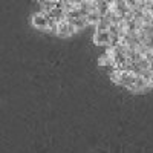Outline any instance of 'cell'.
<instances>
[{"label": "cell", "mask_w": 153, "mask_h": 153, "mask_svg": "<svg viewBox=\"0 0 153 153\" xmlns=\"http://www.w3.org/2000/svg\"><path fill=\"white\" fill-rule=\"evenodd\" d=\"M49 16L46 12L40 11L38 14H34L32 16V26L40 29V31H48V25H49Z\"/></svg>", "instance_id": "6da1fadb"}, {"label": "cell", "mask_w": 153, "mask_h": 153, "mask_svg": "<svg viewBox=\"0 0 153 153\" xmlns=\"http://www.w3.org/2000/svg\"><path fill=\"white\" fill-rule=\"evenodd\" d=\"M76 32V29L72 26V25L68 22V20H63V22H60L58 23V26H57V35L58 37H71L72 34H75Z\"/></svg>", "instance_id": "7a4b0ae2"}, {"label": "cell", "mask_w": 153, "mask_h": 153, "mask_svg": "<svg viewBox=\"0 0 153 153\" xmlns=\"http://www.w3.org/2000/svg\"><path fill=\"white\" fill-rule=\"evenodd\" d=\"M94 42H95L97 46H104V48H107L109 43H110V32H109V31H95Z\"/></svg>", "instance_id": "3957f363"}, {"label": "cell", "mask_w": 153, "mask_h": 153, "mask_svg": "<svg viewBox=\"0 0 153 153\" xmlns=\"http://www.w3.org/2000/svg\"><path fill=\"white\" fill-rule=\"evenodd\" d=\"M69 23H71L72 26L76 29V32H78V31H81V29H84L86 26H89L87 17H80V19H75V20H71Z\"/></svg>", "instance_id": "277c9868"}, {"label": "cell", "mask_w": 153, "mask_h": 153, "mask_svg": "<svg viewBox=\"0 0 153 153\" xmlns=\"http://www.w3.org/2000/svg\"><path fill=\"white\" fill-rule=\"evenodd\" d=\"M95 31H109V28H110V22L106 19V17H101V20L95 25Z\"/></svg>", "instance_id": "5b68a950"}, {"label": "cell", "mask_w": 153, "mask_h": 153, "mask_svg": "<svg viewBox=\"0 0 153 153\" xmlns=\"http://www.w3.org/2000/svg\"><path fill=\"white\" fill-rule=\"evenodd\" d=\"M86 17H87L89 25H97V23L101 20V16H100V12H98V11H92V12H89V14H87Z\"/></svg>", "instance_id": "8992f818"}, {"label": "cell", "mask_w": 153, "mask_h": 153, "mask_svg": "<svg viewBox=\"0 0 153 153\" xmlns=\"http://www.w3.org/2000/svg\"><path fill=\"white\" fill-rule=\"evenodd\" d=\"M152 3H153V0H152Z\"/></svg>", "instance_id": "52a82bcc"}]
</instances>
